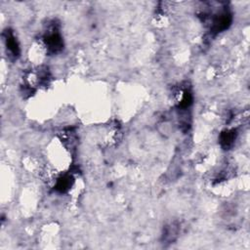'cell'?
Listing matches in <instances>:
<instances>
[{"label": "cell", "instance_id": "6da1fadb", "mask_svg": "<svg viewBox=\"0 0 250 250\" xmlns=\"http://www.w3.org/2000/svg\"><path fill=\"white\" fill-rule=\"evenodd\" d=\"M207 19L210 21V31L214 34L228 29L232 21L231 14L227 8L215 12L212 17Z\"/></svg>", "mask_w": 250, "mask_h": 250}, {"label": "cell", "instance_id": "7a4b0ae2", "mask_svg": "<svg viewBox=\"0 0 250 250\" xmlns=\"http://www.w3.org/2000/svg\"><path fill=\"white\" fill-rule=\"evenodd\" d=\"M43 42L46 50L51 54H57L63 48L62 37L56 26H52L43 36Z\"/></svg>", "mask_w": 250, "mask_h": 250}, {"label": "cell", "instance_id": "3957f363", "mask_svg": "<svg viewBox=\"0 0 250 250\" xmlns=\"http://www.w3.org/2000/svg\"><path fill=\"white\" fill-rule=\"evenodd\" d=\"M4 41L9 56L14 59H17L20 56V45L12 30L7 29L4 32Z\"/></svg>", "mask_w": 250, "mask_h": 250}, {"label": "cell", "instance_id": "277c9868", "mask_svg": "<svg viewBox=\"0 0 250 250\" xmlns=\"http://www.w3.org/2000/svg\"><path fill=\"white\" fill-rule=\"evenodd\" d=\"M235 139H236L235 130H233V129L226 130V131L222 132L220 135V144L223 148L229 149L233 146Z\"/></svg>", "mask_w": 250, "mask_h": 250}, {"label": "cell", "instance_id": "5b68a950", "mask_svg": "<svg viewBox=\"0 0 250 250\" xmlns=\"http://www.w3.org/2000/svg\"><path fill=\"white\" fill-rule=\"evenodd\" d=\"M73 184V178L71 175L66 174L60 177L55 185V189L59 192H66Z\"/></svg>", "mask_w": 250, "mask_h": 250}]
</instances>
